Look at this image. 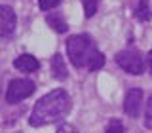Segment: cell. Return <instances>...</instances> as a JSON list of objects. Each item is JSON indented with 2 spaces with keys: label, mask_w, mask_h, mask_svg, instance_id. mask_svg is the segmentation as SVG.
Segmentation results:
<instances>
[{
  "label": "cell",
  "mask_w": 152,
  "mask_h": 133,
  "mask_svg": "<svg viewBox=\"0 0 152 133\" xmlns=\"http://www.w3.org/2000/svg\"><path fill=\"white\" fill-rule=\"evenodd\" d=\"M104 133H124V124H122V120L112 118V120L107 124V129H104Z\"/></svg>",
  "instance_id": "13"
},
{
  "label": "cell",
  "mask_w": 152,
  "mask_h": 133,
  "mask_svg": "<svg viewBox=\"0 0 152 133\" xmlns=\"http://www.w3.org/2000/svg\"><path fill=\"white\" fill-rule=\"evenodd\" d=\"M103 65H104V55L101 51H97V53L91 57V61H89L88 70H99V69H103Z\"/></svg>",
  "instance_id": "12"
},
{
  "label": "cell",
  "mask_w": 152,
  "mask_h": 133,
  "mask_svg": "<svg viewBox=\"0 0 152 133\" xmlns=\"http://www.w3.org/2000/svg\"><path fill=\"white\" fill-rule=\"evenodd\" d=\"M141 103H142V89L133 88L126 93V99H124V110H126L127 116L137 118L141 112Z\"/></svg>",
  "instance_id": "6"
},
{
  "label": "cell",
  "mask_w": 152,
  "mask_h": 133,
  "mask_svg": "<svg viewBox=\"0 0 152 133\" xmlns=\"http://www.w3.org/2000/svg\"><path fill=\"white\" fill-rule=\"evenodd\" d=\"M114 59H116V63L122 70H126V72H129L133 76H139L145 72V61L137 51H131V50L118 51Z\"/></svg>",
  "instance_id": "4"
},
{
  "label": "cell",
  "mask_w": 152,
  "mask_h": 133,
  "mask_svg": "<svg viewBox=\"0 0 152 133\" xmlns=\"http://www.w3.org/2000/svg\"><path fill=\"white\" fill-rule=\"evenodd\" d=\"M70 110V97L65 89H53L38 99L28 118V124L32 127L48 126V124L59 122Z\"/></svg>",
  "instance_id": "1"
},
{
  "label": "cell",
  "mask_w": 152,
  "mask_h": 133,
  "mask_svg": "<svg viewBox=\"0 0 152 133\" xmlns=\"http://www.w3.org/2000/svg\"><path fill=\"white\" fill-rule=\"evenodd\" d=\"M97 51L99 50L89 34H74L66 40V53L76 69H88L91 57Z\"/></svg>",
  "instance_id": "2"
},
{
  "label": "cell",
  "mask_w": 152,
  "mask_h": 133,
  "mask_svg": "<svg viewBox=\"0 0 152 133\" xmlns=\"http://www.w3.org/2000/svg\"><path fill=\"white\" fill-rule=\"evenodd\" d=\"M36 86L31 82V80L27 78H17V80H12L6 89V103L10 104H15L19 101H23V99L31 97L32 93H34Z\"/></svg>",
  "instance_id": "3"
},
{
  "label": "cell",
  "mask_w": 152,
  "mask_h": 133,
  "mask_svg": "<svg viewBox=\"0 0 152 133\" xmlns=\"http://www.w3.org/2000/svg\"><path fill=\"white\" fill-rule=\"evenodd\" d=\"M51 72H53L55 80H66V76H69V70H66L65 59L61 53H55L51 57Z\"/></svg>",
  "instance_id": "8"
},
{
  "label": "cell",
  "mask_w": 152,
  "mask_h": 133,
  "mask_svg": "<svg viewBox=\"0 0 152 133\" xmlns=\"http://www.w3.org/2000/svg\"><path fill=\"white\" fill-rule=\"evenodd\" d=\"M57 133H78V129H76L74 126H70V124H61Z\"/></svg>",
  "instance_id": "16"
},
{
  "label": "cell",
  "mask_w": 152,
  "mask_h": 133,
  "mask_svg": "<svg viewBox=\"0 0 152 133\" xmlns=\"http://www.w3.org/2000/svg\"><path fill=\"white\" fill-rule=\"evenodd\" d=\"M61 2L63 0H38V6H40V10H44V12H50L55 6H59Z\"/></svg>",
  "instance_id": "14"
},
{
  "label": "cell",
  "mask_w": 152,
  "mask_h": 133,
  "mask_svg": "<svg viewBox=\"0 0 152 133\" xmlns=\"http://www.w3.org/2000/svg\"><path fill=\"white\" fill-rule=\"evenodd\" d=\"M148 66H150V72H152V51L148 53Z\"/></svg>",
  "instance_id": "17"
},
{
  "label": "cell",
  "mask_w": 152,
  "mask_h": 133,
  "mask_svg": "<svg viewBox=\"0 0 152 133\" xmlns=\"http://www.w3.org/2000/svg\"><path fill=\"white\" fill-rule=\"evenodd\" d=\"M145 126L146 129H152V95L146 103V110H145Z\"/></svg>",
  "instance_id": "15"
},
{
  "label": "cell",
  "mask_w": 152,
  "mask_h": 133,
  "mask_svg": "<svg viewBox=\"0 0 152 133\" xmlns=\"http://www.w3.org/2000/svg\"><path fill=\"white\" fill-rule=\"evenodd\" d=\"M135 17L139 19V21H142V23L150 21V17H152V10H150L148 0H139V4H137V10H135Z\"/></svg>",
  "instance_id": "10"
},
{
  "label": "cell",
  "mask_w": 152,
  "mask_h": 133,
  "mask_svg": "<svg viewBox=\"0 0 152 133\" xmlns=\"http://www.w3.org/2000/svg\"><path fill=\"white\" fill-rule=\"evenodd\" d=\"M13 66L19 70V72H34V70L40 69V63L34 55L31 53H21L19 57H15L13 61Z\"/></svg>",
  "instance_id": "7"
},
{
  "label": "cell",
  "mask_w": 152,
  "mask_h": 133,
  "mask_svg": "<svg viewBox=\"0 0 152 133\" xmlns=\"http://www.w3.org/2000/svg\"><path fill=\"white\" fill-rule=\"evenodd\" d=\"M15 27H17V17L13 13V10L10 6H0V34L4 40H10L15 34Z\"/></svg>",
  "instance_id": "5"
},
{
  "label": "cell",
  "mask_w": 152,
  "mask_h": 133,
  "mask_svg": "<svg viewBox=\"0 0 152 133\" xmlns=\"http://www.w3.org/2000/svg\"><path fill=\"white\" fill-rule=\"evenodd\" d=\"M84 4V13L86 17H93L97 13V8H99V0H82Z\"/></svg>",
  "instance_id": "11"
},
{
  "label": "cell",
  "mask_w": 152,
  "mask_h": 133,
  "mask_svg": "<svg viewBox=\"0 0 152 133\" xmlns=\"http://www.w3.org/2000/svg\"><path fill=\"white\" fill-rule=\"evenodd\" d=\"M46 21H48V25L53 28L55 32H66V31H69L66 21L59 15V13H46Z\"/></svg>",
  "instance_id": "9"
}]
</instances>
